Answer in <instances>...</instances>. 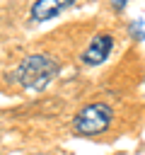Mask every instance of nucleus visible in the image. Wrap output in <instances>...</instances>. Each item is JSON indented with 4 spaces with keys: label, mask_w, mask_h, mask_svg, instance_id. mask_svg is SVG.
<instances>
[{
    "label": "nucleus",
    "mask_w": 145,
    "mask_h": 155,
    "mask_svg": "<svg viewBox=\"0 0 145 155\" xmlns=\"http://www.w3.org/2000/svg\"><path fill=\"white\" fill-rule=\"evenodd\" d=\"M111 107L97 102V104H87L85 109H80V114L75 116V131L80 136H97L102 131L109 128L111 124Z\"/></svg>",
    "instance_id": "2"
},
{
    "label": "nucleus",
    "mask_w": 145,
    "mask_h": 155,
    "mask_svg": "<svg viewBox=\"0 0 145 155\" xmlns=\"http://www.w3.org/2000/svg\"><path fill=\"white\" fill-rule=\"evenodd\" d=\"M126 2H128V0H114V7L121 10V7H126Z\"/></svg>",
    "instance_id": "5"
},
{
    "label": "nucleus",
    "mask_w": 145,
    "mask_h": 155,
    "mask_svg": "<svg viewBox=\"0 0 145 155\" xmlns=\"http://www.w3.org/2000/svg\"><path fill=\"white\" fill-rule=\"evenodd\" d=\"M111 46H114V39H111L109 34H97V36L87 44V48L82 51V63H87V65H99V63H104V61L109 58V53H111Z\"/></svg>",
    "instance_id": "3"
},
{
    "label": "nucleus",
    "mask_w": 145,
    "mask_h": 155,
    "mask_svg": "<svg viewBox=\"0 0 145 155\" xmlns=\"http://www.w3.org/2000/svg\"><path fill=\"white\" fill-rule=\"evenodd\" d=\"M75 0H36L31 5V19L34 22H46L58 17L63 10H68Z\"/></svg>",
    "instance_id": "4"
},
{
    "label": "nucleus",
    "mask_w": 145,
    "mask_h": 155,
    "mask_svg": "<svg viewBox=\"0 0 145 155\" xmlns=\"http://www.w3.org/2000/svg\"><path fill=\"white\" fill-rule=\"evenodd\" d=\"M58 75V63L44 53H34V56H27L17 68H14V80L27 87V90H34V92H41L46 90Z\"/></svg>",
    "instance_id": "1"
}]
</instances>
